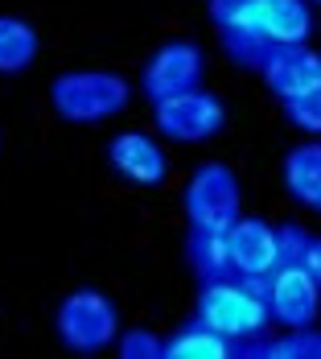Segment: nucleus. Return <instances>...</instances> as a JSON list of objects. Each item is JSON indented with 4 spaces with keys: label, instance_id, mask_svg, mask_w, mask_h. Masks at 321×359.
Here are the masks:
<instances>
[{
    "label": "nucleus",
    "instance_id": "nucleus-14",
    "mask_svg": "<svg viewBox=\"0 0 321 359\" xmlns=\"http://www.w3.org/2000/svg\"><path fill=\"white\" fill-rule=\"evenodd\" d=\"M321 359V330L313 326H297V330H285V334H264L243 347V359Z\"/></svg>",
    "mask_w": 321,
    "mask_h": 359
},
{
    "label": "nucleus",
    "instance_id": "nucleus-19",
    "mask_svg": "<svg viewBox=\"0 0 321 359\" xmlns=\"http://www.w3.org/2000/svg\"><path fill=\"white\" fill-rule=\"evenodd\" d=\"M305 269L313 273V281L321 285V236H313V240H309V252H305Z\"/></svg>",
    "mask_w": 321,
    "mask_h": 359
},
{
    "label": "nucleus",
    "instance_id": "nucleus-4",
    "mask_svg": "<svg viewBox=\"0 0 321 359\" xmlns=\"http://www.w3.org/2000/svg\"><path fill=\"white\" fill-rule=\"evenodd\" d=\"M181 211H185L190 227L227 231L243 215V186L235 178V170L222 161H202L181 190Z\"/></svg>",
    "mask_w": 321,
    "mask_h": 359
},
{
    "label": "nucleus",
    "instance_id": "nucleus-6",
    "mask_svg": "<svg viewBox=\"0 0 321 359\" xmlns=\"http://www.w3.org/2000/svg\"><path fill=\"white\" fill-rule=\"evenodd\" d=\"M202 74H206V54L198 41L190 37H173V41H161L141 67V91L148 104L157 100H169L181 91H194L202 87Z\"/></svg>",
    "mask_w": 321,
    "mask_h": 359
},
{
    "label": "nucleus",
    "instance_id": "nucleus-9",
    "mask_svg": "<svg viewBox=\"0 0 321 359\" xmlns=\"http://www.w3.org/2000/svg\"><path fill=\"white\" fill-rule=\"evenodd\" d=\"M107 165L128 186H161L169 178V157H165L161 141L141 128H124L107 141Z\"/></svg>",
    "mask_w": 321,
    "mask_h": 359
},
{
    "label": "nucleus",
    "instance_id": "nucleus-10",
    "mask_svg": "<svg viewBox=\"0 0 321 359\" xmlns=\"http://www.w3.org/2000/svg\"><path fill=\"white\" fill-rule=\"evenodd\" d=\"M259 79L264 87L272 91V100H292V95H305L321 87V50H313L309 41L301 46H276L264 62H259Z\"/></svg>",
    "mask_w": 321,
    "mask_h": 359
},
{
    "label": "nucleus",
    "instance_id": "nucleus-16",
    "mask_svg": "<svg viewBox=\"0 0 321 359\" xmlns=\"http://www.w3.org/2000/svg\"><path fill=\"white\" fill-rule=\"evenodd\" d=\"M280 116H285L297 133L321 137V87L305 91V95H292V100H280Z\"/></svg>",
    "mask_w": 321,
    "mask_h": 359
},
{
    "label": "nucleus",
    "instance_id": "nucleus-17",
    "mask_svg": "<svg viewBox=\"0 0 321 359\" xmlns=\"http://www.w3.org/2000/svg\"><path fill=\"white\" fill-rule=\"evenodd\" d=\"M264 0H206V17L218 34L227 29H239V25H251L259 17Z\"/></svg>",
    "mask_w": 321,
    "mask_h": 359
},
{
    "label": "nucleus",
    "instance_id": "nucleus-20",
    "mask_svg": "<svg viewBox=\"0 0 321 359\" xmlns=\"http://www.w3.org/2000/svg\"><path fill=\"white\" fill-rule=\"evenodd\" d=\"M309 4H313V8H321V0H309Z\"/></svg>",
    "mask_w": 321,
    "mask_h": 359
},
{
    "label": "nucleus",
    "instance_id": "nucleus-7",
    "mask_svg": "<svg viewBox=\"0 0 321 359\" xmlns=\"http://www.w3.org/2000/svg\"><path fill=\"white\" fill-rule=\"evenodd\" d=\"M264 297H268V310H272V326H313L321 314V285L313 281V273L305 264H276L268 273Z\"/></svg>",
    "mask_w": 321,
    "mask_h": 359
},
{
    "label": "nucleus",
    "instance_id": "nucleus-13",
    "mask_svg": "<svg viewBox=\"0 0 321 359\" xmlns=\"http://www.w3.org/2000/svg\"><path fill=\"white\" fill-rule=\"evenodd\" d=\"M37 29L25 17L0 13V79H17L37 62Z\"/></svg>",
    "mask_w": 321,
    "mask_h": 359
},
{
    "label": "nucleus",
    "instance_id": "nucleus-1",
    "mask_svg": "<svg viewBox=\"0 0 321 359\" xmlns=\"http://www.w3.org/2000/svg\"><path fill=\"white\" fill-rule=\"evenodd\" d=\"M132 104V83L104 67L58 71L50 79V108L66 124H104Z\"/></svg>",
    "mask_w": 321,
    "mask_h": 359
},
{
    "label": "nucleus",
    "instance_id": "nucleus-18",
    "mask_svg": "<svg viewBox=\"0 0 321 359\" xmlns=\"http://www.w3.org/2000/svg\"><path fill=\"white\" fill-rule=\"evenodd\" d=\"M115 355L120 359H165V334H157V330H148V326L120 330Z\"/></svg>",
    "mask_w": 321,
    "mask_h": 359
},
{
    "label": "nucleus",
    "instance_id": "nucleus-11",
    "mask_svg": "<svg viewBox=\"0 0 321 359\" xmlns=\"http://www.w3.org/2000/svg\"><path fill=\"white\" fill-rule=\"evenodd\" d=\"M165 359H243V347L214 330L202 314H194L165 334Z\"/></svg>",
    "mask_w": 321,
    "mask_h": 359
},
{
    "label": "nucleus",
    "instance_id": "nucleus-2",
    "mask_svg": "<svg viewBox=\"0 0 321 359\" xmlns=\"http://www.w3.org/2000/svg\"><path fill=\"white\" fill-rule=\"evenodd\" d=\"M198 314L222 330L227 339H235L239 347H248L255 339L268 334L272 326V310L259 281H243V277H214L202 281L198 289Z\"/></svg>",
    "mask_w": 321,
    "mask_h": 359
},
{
    "label": "nucleus",
    "instance_id": "nucleus-5",
    "mask_svg": "<svg viewBox=\"0 0 321 359\" xmlns=\"http://www.w3.org/2000/svg\"><path fill=\"white\" fill-rule=\"evenodd\" d=\"M152 124L173 144H206L227 128V104H222V95H214L206 87H194V91L169 95V100H157Z\"/></svg>",
    "mask_w": 321,
    "mask_h": 359
},
{
    "label": "nucleus",
    "instance_id": "nucleus-3",
    "mask_svg": "<svg viewBox=\"0 0 321 359\" xmlns=\"http://www.w3.org/2000/svg\"><path fill=\"white\" fill-rule=\"evenodd\" d=\"M120 310L104 289H71L54 310V334L74 355H99L120 339Z\"/></svg>",
    "mask_w": 321,
    "mask_h": 359
},
{
    "label": "nucleus",
    "instance_id": "nucleus-12",
    "mask_svg": "<svg viewBox=\"0 0 321 359\" xmlns=\"http://www.w3.org/2000/svg\"><path fill=\"white\" fill-rule=\"evenodd\" d=\"M280 182H285V194L301 211L321 215V141L292 144L280 161Z\"/></svg>",
    "mask_w": 321,
    "mask_h": 359
},
{
    "label": "nucleus",
    "instance_id": "nucleus-8",
    "mask_svg": "<svg viewBox=\"0 0 321 359\" xmlns=\"http://www.w3.org/2000/svg\"><path fill=\"white\" fill-rule=\"evenodd\" d=\"M227 264L231 277L268 281V273L280 264V227L259 215H239L227 227Z\"/></svg>",
    "mask_w": 321,
    "mask_h": 359
},
{
    "label": "nucleus",
    "instance_id": "nucleus-15",
    "mask_svg": "<svg viewBox=\"0 0 321 359\" xmlns=\"http://www.w3.org/2000/svg\"><path fill=\"white\" fill-rule=\"evenodd\" d=\"M185 260H190V269H194L198 281L231 277V264H227V231L190 227V231H185Z\"/></svg>",
    "mask_w": 321,
    "mask_h": 359
}]
</instances>
